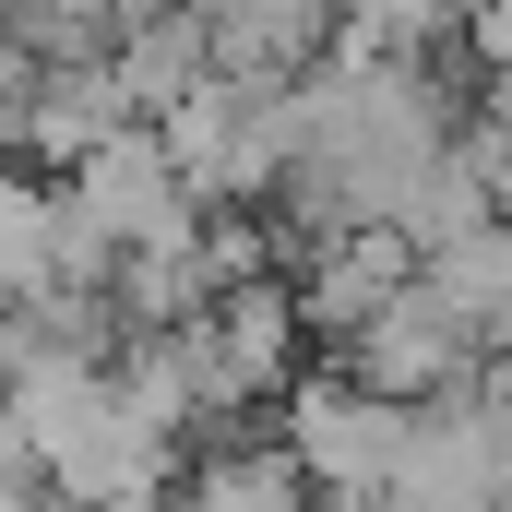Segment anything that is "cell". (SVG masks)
Returning a JSON list of instances; mask_svg holds the SVG:
<instances>
[{
	"label": "cell",
	"instance_id": "30bf717a",
	"mask_svg": "<svg viewBox=\"0 0 512 512\" xmlns=\"http://www.w3.org/2000/svg\"><path fill=\"white\" fill-rule=\"evenodd\" d=\"M167 512H310V477L286 465V441H215Z\"/></svg>",
	"mask_w": 512,
	"mask_h": 512
},
{
	"label": "cell",
	"instance_id": "4fadbf2b",
	"mask_svg": "<svg viewBox=\"0 0 512 512\" xmlns=\"http://www.w3.org/2000/svg\"><path fill=\"white\" fill-rule=\"evenodd\" d=\"M489 393H501V417H512V346H501V358H489Z\"/></svg>",
	"mask_w": 512,
	"mask_h": 512
},
{
	"label": "cell",
	"instance_id": "52a82bcc",
	"mask_svg": "<svg viewBox=\"0 0 512 512\" xmlns=\"http://www.w3.org/2000/svg\"><path fill=\"white\" fill-rule=\"evenodd\" d=\"M108 131H131V96L108 60H60V72H36V108H24V155H48L60 179L108 143Z\"/></svg>",
	"mask_w": 512,
	"mask_h": 512
},
{
	"label": "cell",
	"instance_id": "7c38bea8",
	"mask_svg": "<svg viewBox=\"0 0 512 512\" xmlns=\"http://www.w3.org/2000/svg\"><path fill=\"white\" fill-rule=\"evenodd\" d=\"M96 12H108V24L131 36V24H143V12H167V0H96Z\"/></svg>",
	"mask_w": 512,
	"mask_h": 512
},
{
	"label": "cell",
	"instance_id": "3957f363",
	"mask_svg": "<svg viewBox=\"0 0 512 512\" xmlns=\"http://www.w3.org/2000/svg\"><path fill=\"white\" fill-rule=\"evenodd\" d=\"M60 191L84 203V227H96L120 262H155V251H191V239H203V191L179 179V155H167V131H155V120L108 131Z\"/></svg>",
	"mask_w": 512,
	"mask_h": 512
},
{
	"label": "cell",
	"instance_id": "8992f818",
	"mask_svg": "<svg viewBox=\"0 0 512 512\" xmlns=\"http://www.w3.org/2000/svg\"><path fill=\"white\" fill-rule=\"evenodd\" d=\"M108 72H120L131 120H167L179 96H203V84H215V24H203L191 0H167V12H143L120 48H108Z\"/></svg>",
	"mask_w": 512,
	"mask_h": 512
},
{
	"label": "cell",
	"instance_id": "5bb4252c",
	"mask_svg": "<svg viewBox=\"0 0 512 512\" xmlns=\"http://www.w3.org/2000/svg\"><path fill=\"white\" fill-rule=\"evenodd\" d=\"M0 393H12V358H0Z\"/></svg>",
	"mask_w": 512,
	"mask_h": 512
},
{
	"label": "cell",
	"instance_id": "6da1fadb",
	"mask_svg": "<svg viewBox=\"0 0 512 512\" xmlns=\"http://www.w3.org/2000/svg\"><path fill=\"white\" fill-rule=\"evenodd\" d=\"M155 131H167L179 179H191L215 215H262V203L286 191V167H298V84L215 72L203 96H179V108H167Z\"/></svg>",
	"mask_w": 512,
	"mask_h": 512
},
{
	"label": "cell",
	"instance_id": "5b68a950",
	"mask_svg": "<svg viewBox=\"0 0 512 512\" xmlns=\"http://www.w3.org/2000/svg\"><path fill=\"white\" fill-rule=\"evenodd\" d=\"M405 286H417V251H405L393 227H370V239H334V251H310L298 274H286L298 322H310V334H334V358H346V346H358V334L382 322Z\"/></svg>",
	"mask_w": 512,
	"mask_h": 512
},
{
	"label": "cell",
	"instance_id": "8fae6325",
	"mask_svg": "<svg viewBox=\"0 0 512 512\" xmlns=\"http://www.w3.org/2000/svg\"><path fill=\"white\" fill-rule=\"evenodd\" d=\"M465 60L489 72V96H512V0H477L465 12Z\"/></svg>",
	"mask_w": 512,
	"mask_h": 512
},
{
	"label": "cell",
	"instance_id": "9c48e42d",
	"mask_svg": "<svg viewBox=\"0 0 512 512\" xmlns=\"http://www.w3.org/2000/svg\"><path fill=\"white\" fill-rule=\"evenodd\" d=\"M48 286H60V191L0 155V322L36 310Z\"/></svg>",
	"mask_w": 512,
	"mask_h": 512
},
{
	"label": "cell",
	"instance_id": "277c9868",
	"mask_svg": "<svg viewBox=\"0 0 512 512\" xmlns=\"http://www.w3.org/2000/svg\"><path fill=\"white\" fill-rule=\"evenodd\" d=\"M346 382H370V393H393V405H441V393H465V382H489V358L465 346V322L429 298V286H405L382 322L334 358Z\"/></svg>",
	"mask_w": 512,
	"mask_h": 512
},
{
	"label": "cell",
	"instance_id": "7a4b0ae2",
	"mask_svg": "<svg viewBox=\"0 0 512 512\" xmlns=\"http://www.w3.org/2000/svg\"><path fill=\"white\" fill-rule=\"evenodd\" d=\"M286 465L310 477V501L334 512H370L405 489V453H417V405H393V393L346 382V370H310V382L286 393Z\"/></svg>",
	"mask_w": 512,
	"mask_h": 512
},
{
	"label": "cell",
	"instance_id": "ba28073f",
	"mask_svg": "<svg viewBox=\"0 0 512 512\" xmlns=\"http://www.w3.org/2000/svg\"><path fill=\"white\" fill-rule=\"evenodd\" d=\"M417 286L465 322V346H477V358H501V346H512V227H501V215H489V227H465L453 251H429V262H417Z\"/></svg>",
	"mask_w": 512,
	"mask_h": 512
}]
</instances>
